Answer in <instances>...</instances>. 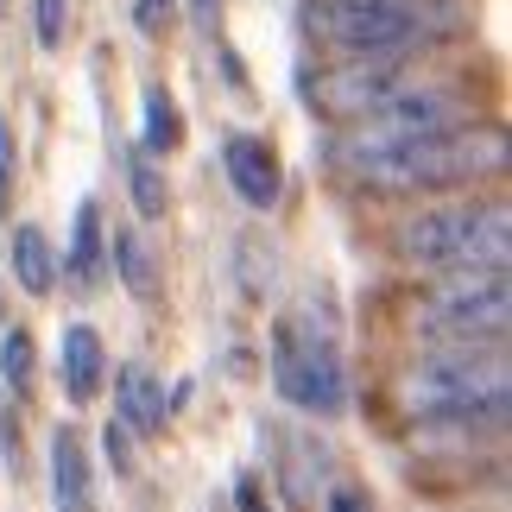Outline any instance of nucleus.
I'll use <instances>...</instances> for the list:
<instances>
[{
    "instance_id": "1",
    "label": "nucleus",
    "mask_w": 512,
    "mask_h": 512,
    "mask_svg": "<svg viewBox=\"0 0 512 512\" xmlns=\"http://www.w3.org/2000/svg\"><path fill=\"white\" fill-rule=\"evenodd\" d=\"M336 159L380 190H437V184H475L506 165V133L494 127H437L399 146H367V152H336Z\"/></svg>"
},
{
    "instance_id": "2",
    "label": "nucleus",
    "mask_w": 512,
    "mask_h": 512,
    "mask_svg": "<svg viewBox=\"0 0 512 512\" xmlns=\"http://www.w3.org/2000/svg\"><path fill=\"white\" fill-rule=\"evenodd\" d=\"M506 342L500 348H443L399 380L405 411L418 418H500L506 411Z\"/></svg>"
},
{
    "instance_id": "3",
    "label": "nucleus",
    "mask_w": 512,
    "mask_h": 512,
    "mask_svg": "<svg viewBox=\"0 0 512 512\" xmlns=\"http://www.w3.org/2000/svg\"><path fill=\"white\" fill-rule=\"evenodd\" d=\"M506 209L500 203H462V209H430L399 228V253L411 266L437 272H506Z\"/></svg>"
},
{
    "instance_id": "4",
    "label": "nucleus",
    "mask_w": 512,
    "mask_h": 512,
    "mask_svg": "<svg viewBox=\"0 0 512 512\" xmlns=\"http://www.w3.org/2000/svg\"><path fill=\"white\" fill-rule=\"evenodd\" d=\"M506 323H512L506 272H456L418 310V336L443 342V348H500Z\"/></svg>"
},
{
    "instance_id": "5",
    "label": "nucleus",
    "mask_w": 512,
    "mask_h": 512,
    "mask_svg": "<svg viewBox=\"0 0 512 512\" xmlns=\"http://www.w3.org/2000/svg\"><path fill=\"white\" fill-rule=\"evenodd\" d=\"M304 32L348 57H392L424 32V19L405 0H310Z\"/></svg>"
},
{
    "instance_id": "6",
    "label": "nucleus",
    "mask_w": 512,
    "mask_h": 512,
    "mask_svg": "<svg viewBox=\"0 0 512 512\" xmlns=\"http://www.w3.org/2000/svg\"><path fill=\"white\" fill-rule=\"evenodd\" d=\"M272 380H279V392L291 405L317 411V418H336V411L348 405V386H342V361L336 348H329L323 336H310V329H279V354H272Z\"/></svg>"
},
{
    "instance_id": "7",
    "label": "nucleus",
    "mask_w": 512,
    "mask_h": 512,
    "mask_svg": "<svg viewBox=\"0 0 512 512\" xmlns=\"http://www.w3.org/2000/svg\"><path fill=\"white\" fill-rule=\"evenodd\" d=\"M392 89H405L399 70H392V64H373V57H367V64H354V70H329V76H310V83H304L310 108H323L329 121H348V127L361 121V114L380 108Z\"/></svg>"
},
{
    "instance_id": "8",
    "label": "nucleus",
    "mask_w": 512,
    "mask_h": 512,
    "mask_svg": "<svg viewBox=\"0 0 512 512\" xmlns=\"http://www.w3.org/2000/svg\"><path fill=\"white\" fill-rule=\"evenodd\" d=\"M222 159H228L234 190H241L253 209H272V203H279V159H272L266 140H253V133H234Z\"/></svg>"
},
{
    "instance_id": "9",
    "label": "nucleus",
    "mask_w": 512,
    "mask_h": 512,
    "mask_svg": "<svg viewBox=\"0 0 512 512\" xmlns=\"http://www.w3.org/2000/svg\"><path fill=\"white\" fill-rule=\"evenodd\" d=\"M51 494H57V512H95L89 456H83V437H76V430H57L51 437Z\"/></svg>"
},
{
    "instance_id": "10",
    "label": "nucleus",
    "mask_w": 512,
    "mask_h": 512,
    "mask_svg": "<svg viewBox=\"0 0 512 512\" xmlns=\"http://www.w3.org/2000/svg\"><path fill=\"white\" fill-rule=\"evenodd\" d=\"M114 424L133 430V437H152L165 424V386L152 380L146 367H121V405H114Z\"/></svg>"
},
{
    "instance_id": "11",
    "label": "nucleus",
    "mask_w": 512,
    "mask_h": 512,
    "mask_svg": "<svg viewBox=\"0 0 512 512\" xmlns=\"http://www.w3.org/2000/svg\"><path fill=\"white\" fill-rule=\"evenodd\" d=\"M64 392L70 399H95L102 392V342H95L89 323L64 329Z\"/></svg>"
},
{
    "instance_id": "12",
    "label": "nucleus",
    "mask_w": 512,
    "mask_h": 512,
    "mask_svg": "<svg viewBox=\"0 0 512 512\" xmlns=\"http://www.w3.org/2000/svg\"><path fill=\"white\" fill-rule=\"evenodd\" d=\"M13 272L32 298H51L57 291V260H51V247H45L38 228H13Z\"/></svg>"
},
{
    "instance_id": "13",
    "label": "nucleus",
    "mask_w": 512,
    "mask_h": 512,
    "mask_svg": "<svg viewBox=\"0 0 512 512\" xmlns=\"http://www.w3.org/2000/svg\"><path fill=\"white\" fill-rule=\"evenodd\" d=\"M70 272H76V285H83V291H95V279H102V209H95V203H83V209H76Z\"/></svg>"
},
{
    "instance_id": "14",
    "label": "nucleus",
    "mask_w": 512,
    "mask_h": 512,
    "mask_svg": "<svg viewBox=\"0 0 512 512\" xmlns=\"http://www.w3.org/2000/svg\"><path fill=\"white\" fill-rule=\"evenodd\" d=\"M114 266H121V279H127L133 291H152V285H159L152 247H146V234H133V228H121V241H114Z\"/></svg>"
},
{
    "instance_id": "15",
    "label": "nucleus",
    "mask_w": 512,
    "mask_h": 512,
    "mask_svg": "<svg viewBox=\"0 0 512 512\" xmlns=\"http://www.w3.org/2000/svg\"><path fill=\"white\" fill-rule=\"evenodd\" d=\"M177 140H184V114H177L165 89H152L146 95V152H171Z\"/></svg>"
},
{
    "instance_id": "16",
    "label": "nucleus",
    "mask_w": 512,
    "mask_h": 512,
    "mask_svg": "<svg viewBox=\"0 0 512 512\" xmlns=\"http://www.w3.org/2000/svg\"><path fill=\"white\" fill-rule=\"evenodd\" d=\"M127 184H133V203H140L146 222H159V215L171 209V196H165V177L152 171L146 159H127Z\"/></svg>"
},
{
    "instance_id": "17",
    "label": "nucleus",
    "mask_w": 512,
    "mask_h": 512,
    "mask_svg": "<svg viewBox=\"0 0 512 512\" xmlns=\"http://www.w3.org/2000/svg\"><path fill=\"white\" fill-rule=\"evenodd\" d=\"M32 336H26V329H13V336L7 342H0V373H7V386H19V392H26L32 386Z\"/></svg>"
},
{
    "instance_id": "18",
    "label": "nucleus",
    "mask_w": 512,
    "mask_h": 512,
    "mask_svg": "<svg viewBox=\"0 0 512 512\" xmlns=\"http://www.w3.org/2000/svg\"><path fill=\"white\" fill-rule=\"evenodd\" d=\"M64 26H70V0H38V45L57 51L64 45Z\"/></svg>"
},
{
    "instance_id": "19",
    "label": "nucleus",
    "mask_w": 512,
    "mask_h": 512,
    "mask_svg": "<svg viewBox=\"0 0 512 512\" xmlns=\"http://www.w3.org/2000/svg\"><path fill=\"white\" fill-rule=\"evenodd\" d=\"M7 196H13V127L0 121V209H7Z\"/></svg>"
},
{
    "instance_id": "20",
    "label": "nucleus",
    "mask_w": 512,
    "mask_h": 512,
    "mask_svg": "<svg viewBox=\"0 0 512 512\" xmlns=\"http://www.w3.org/2000/svg\"><path fill=\"white\" fill-rule=\"evenodd\" d=\"M329 512H373V500L354 494V487H336V494H329Z\"/></svg>"
},
{
    "instance_id": "21",
    "label": "nucleus",
    "mask_w": 512,
    "mask_h": 512,
    "mask_svg": "<svg viewBox=\"0 0 512 512\" xmlns=\"http://www.w3.org/2000/svg\"><path fill=\"white\" fill-rule=\"evenodd\" d=\"M140 26H146V32L165 26V0H140Z\"/></svg>"
},
{
    "instance_id": "22",
    "label": "nucleus",
    "mask_w": 512,
    "mask_h": 512,
    "mask_svg": "<svg viewBox=\"0 0 512 512\" xmlns=\"http://www.w3.org/2000/svg\"><path fill=\"white\" fill-rule=\"evenodd\" d=\"M190 13H196V26H215V19H222V0H190Z\"/></svg>"
},
{
    "instance_id": "23",
    "label": "nucleus",
    "mask_w": 512,
    "mask_h": 512,
    "mask_svg": "<svg viewBox=\"0 0 512 512\" xmlns=\"http://www.w3.org/2000/svg\"><path fill=\"white\" fill-rule=\"evenodd\" d=\"M241 512H266V500H260V487H241Z\"/></svg>"
}]
</instances>
